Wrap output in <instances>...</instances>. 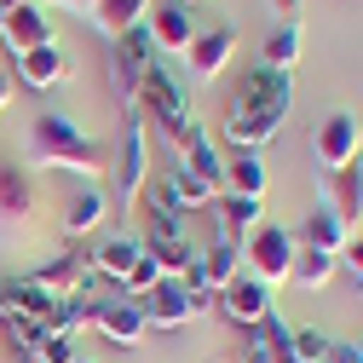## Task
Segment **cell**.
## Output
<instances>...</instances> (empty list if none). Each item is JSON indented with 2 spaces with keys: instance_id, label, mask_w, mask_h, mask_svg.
I'll return each instance as SVG.
<instances>
[{
  "instance_id": "obj_18",
  "label": "cell",
  "mask_w": 363,
  "mask_h": 363,
  "mask_svg": "<svg viewBox=\"0 0 363 363\" xmlns=\"http://www.w3.org/2000/svg\"><path fill=\"white\" fill-rule=\"evenodd\" d=\"M213 225H219V237L213 242H248L259 225H265V196H219L213 202Z\"/></svg>"
},
{
  "instance_id": "obj_37",
  "label": "cell",
  "mask_w": 363,
  "mask_h": 363,
  "mask_svg": "<svg viewBox=\"0 0 363 363\" xmlns=\"http://www.w3.org/2000/svg\"><path fill=\"white\" fill-rule=\"evenodd\" d=\"M6 104H12V75H0V116H6Z\"/></svg>"
},
{
  "instance_id": "obj_13",
  "label": "cell",
  "mask_w": 363,
  "mask_h": 363,
  "mask_svg": "<svg viewBox=\"0 0 363 363\" xmlns=\"http://www.w3.org/2000/svg\"><path fill=\"white\" fill-rule=\"evenodd\" d=\"M93 335H104L110 346L133 352V346H139V340L150 335V323H145V306H139V300H127V294H110V300H99Z\"/></svg>"
},
{
  "instance_id": "obj_16",
  "label": "cell",
  "mask_w": 363,
  "mask_h": 363,
  "mask_svg": "<svg viewBox=\"0 0 363 363\" xmlns=\"http://www.w3.org/2000/svg\"><path fill=\"white\" fill-rule=\"evenodd\" d=\"M12 64H18V81L29 86V93H52V86H64L75 75V58L58 47V40H47V47H35V52H23Z\"/></svg>"
},
{
  "instance_id": "obj_7",
  "label": "cell",
  "mask_w": 363,
  "mask_h": 363,
  "mask_svg": "<svg viewBox=\"0 0 363 363\" xmlns=\"http://www.w3.org/2000/svg\"><path fill=\"white\" fill-rule=\"evenodd\" d=\"M139 306H145V323H150V329H167V335H173V329H185V323H196L202 311H213V300L191 294L185 277H162Z\"/></svg>"
},
{
  "instance_id": "obj_30",
  "label": "cell",
  "mask_w": 363,
  "mask_h": 363,
  "mask_svg": "<svg viewBox=\"0 0 363 363\" xmlns=\"http://www.w3.org/2000/svg\"><path fill=\"white\" fill-rule=\"evenodd\" d=\"M23 357H40V363H69V357H75V340H69V335H58V329H40V335H35V346H29Z\"/></svg>"
},
{
  "instance_id": "obj_40",
  "label": "cell",
  "mask_w": 363,
  "mask_h": 363,
  "mask_svg": "<svg viewBox=\"0 0 363 363\" xmlns=\"http://www.w3.org/2000/svg\"><path fill=\"white\" fill-rule=\"evenodd\" d=\"M352 346H357V357H363V335H357V340H352Z\"/></svg>"
},
{
  "instance_id": "obj_38",
  "label": "cell",
  "mask_w": 363,
  "mask_h": 363,
  "mask_svg": "<svg viewBox=\"0 0 363 363\" xmlns=\"http://www.w3.org/2000/svg\"><path fill=\"white\" fill-rule=\"evenodd\" d=\"M6 6H23V0H0V12H6Z\"/></svg>"
},
{
  "instance_id": "obj_31",
  "label": "cell",
  "mask_w": 363,
  "mask_h": 363,
  "mask_svg": "<svg viewBox=\"0 0 363 363\" xmlns=\"http://www.w3.org/2000/svg\"><path fill=\"white\" fill-rule=\"evenodd\" d=\"M329 346H335V340H329L323 329H294L289 357H294V363H323V357H329Z\"/></svg>"
},
{
  "instance_id": "obj_14",
  "label": "cell",
  "mask_w": 363,
  "mask_h": 363,
  "mask_svg": "<svg viewBox=\"0 0 363 363\" xmlns=\"http://www.w3.org/2000/svg\"><path fill=\"white\" fill-rule=\"evenodd\" d=\"M116 213V196H110V185H75L69 196H64V237L69 242H81V237H93L99 225Z\"/></svg>"
},
{
  "instance_id": "obj_36",
  "label": "cell",
  "mask_w": 363,
  "mask_h": 363,
  "mask_svg": "<svg viewBox=\"0 0 363 363\" xmlns=\"http://www.w3.org/2000/svg\"><path fill=\"white\" fill-rule=\"evenodd\" d=\"M58 6H69V12H86V18H93V12H99V0H58Z\"/></svg>"
},
{
  "instance_id": "obj_22",
  "label": "cell",
  "mask_w": 363,
  "mask_h": 363,
  "mask_svg": "<svg viewBox=\"0 0 363 363\" xmlns=\"http://www.w3.org/2000/svg\"><path fill=\"white\" fill-rule=\"evenodd\" d=\"M219 196H265V162H259V150H231V156H225Z\"/></svg>"
},
{
  "instance_id": "obj_33",
  "label": "cell",
  "mask_w": 363,
  "mask_h": 363,
  "mask_svg": "<svg viewBox=\"0 0 363 363\" xmlns=\"http://www.w3.org/2000/svg\"><path fill=\"white\" fill-rule=\"evenodd\" d=\"M340 265L352 271V283L363 289V231H352V237H346V248H340Z\"/></svg>"
},
{
  "instance_id": "obj_24",
  "label": "cell",
  "mask_w": 363,
  "mask_h": 363,
  "mask_svg": "<svg viewBox=\"0 0 363 363\" xmlns=\"http://www.w3.org/2000/svg\"><path fill=\"white\" fill-rule=\"evenodd\" d=\"M300 52H306V29H300V23H277V29L265 35V47H259V64H265V69H283V75H294Z\"/></svg>"
},
{
  "instance_id": "obj_21",
  "label": "cell",
  "mask_w": 363,
  "mask_h": 363,
  "mask_svg": "<svg viewBox=\"0 0 363 363\" xmlns=\"http://www.w3.org/2000/svg\"><path fill=\"white\" fill-rule=\"evenodd\" d=\"M294 237H300V248H323V254H335V259H340V248H346V237H352V225H346L329 202H317Z\"/></svg>"
},
{
  "instance_id": "obj_9",
  "label": "cell",
  "mask_w": 363,
  "mask_h": 363,
  "mask_svg": "<svg viewBox=\"0 0 363 363\" xmlns=\"http://www.w3.org/2000/svg\"><path fill=\"white\" fill-rule=\"evenodd\" d=\"M311 156H317V167H329V173L352 167V162L363 156V127H357V116L329 110L323 121H317V133H311Z\"/></svg>"
},
{
  "instance_id": "obj_42",
  "label": "cell",
  "mask_w": 363,
  "mask_h": 363,
  "mask_svg": "<svg viewBox=\"0 0 363 363\" xmlns=\"http://www.w3.org/2000/svg\"><path fill=\"white\" fill-rule=\"evenodd\" d=\"M179 6H196V0H179Z\"/></svg>"
},
{
  "instance_id": "obj_32",
  "label": "cell",
  "mask_w": 363,
  "mask_h": 363,
  "mask_svg": "<svg viewBox=\"0 0 363 363\" xmlns=\"http://www.w3.org/2000/svg\"><path fill=\"white\" fill-rule=\"evenodd\" d=\"M156 283H162V265H156V259L145 254L139 265H133V271H127V283H121V294H127V300H145V294H150Z\"/></svg>"
},
{
  "instance_id": "obj_23",
  "label": "cell",
  "mask_w": 363,
  "mask_h": 363,
  "mask_svg": "<svg viewBox=\"0 0 363 363\" xmlns=\"http://www.w3.org/2000/svg\"><path fill=\"white\" fill-rule=\"evenodd\" d=\"M145 259V242L139 237H104L93 248V271H99V283H127V271Z\"/></svg>"
},
{
  "instance_id": "obj_11",
  "label": "cell",
  "mask_w": 363,
  "mask_h": 363,
  "mask_svg": "<svg viewBox=\"0 0 363 363\" xmlns=\"http://www.w3.org/2000/svg\"><path fill=\"white\" fill-rule=\"evenodd\" d=\"M47 40H58V35H52V18H47L40 0H23V6H6V12H0V52L23 58V52H35V47H47Z\"/></svg>"
},
{
  "instance_id": "obj_35",
  "label": "cell",
  "mask_w": 363,
  "mask_h": 363,
  "mask_svg": "<svg viewBox=\"0 0 363 363\" xmlns=\"http://www.w3.org/2000/svg\"><path fill=\"white\" fill-rule=\"evenodd\" d=\"M323 363H363V357H357V346H329Z\"/></svg>"
},
{
  "instance_id": "obj_25",
  "label": "cell",
  "mask_w": 363,
  "mask_h": 363,
  "mask_svg": "<svg viewBox=\"0 0 363 363\" xmlns=\"http://www.w3.org/2000/svg\"><path fill=\"white\" fill-rule=\"evenodd\" d=\"M145 18H150V0H99V12H93V23H99L104 40H121L127 29H139Z\"/></svg>"
},
{
  "instance_id": "obj_17",
  "label": "cell",
  "mask_w": 363,
  "mask_h": 363,
  "mask_svg": "<svg viewBox=\"0 0 363 363\" xmlns=\"http://www.w3.org/2000/svg\"><path fill=\"white\" fill-rule=\"evenodd\" d=\"M145 29L156 40V52H191V40H196V18H191V6H179V0H150Z\"/></svg>"
},
{
  "instance_id": "obj_41",
  "label": "cell",
  "mask_w": 363,
  "mask_h": 363,
  "mask_svg": "<svg viewBox=\"0 0 363 363\" xmlns=\"http://www.w3.org/2000/svg\"><path fill=\"white\" fill-rule=\"evenodd\" d=\"M18 363H40V357H18Z\"/></svg>"
},
{
  "instance_id": "obj_2",
  "label": "cell",
  "mask_w": 363,
  "mask_h": 363,
  "mask_svg": "<svg viewBox=\"0 0 363 363\" xmlns=\"http://www.w3.org/2000/svg\"><path fill=\"white\" fill-rule=\"evenodd\" d=\"M145 185H150V139H145V116H127L121 145L110 156V196L121 213L145 208Z\"/></svg>"
},
{
  "instance_id": "obj_39",
  "label": "cell",
  "mask_w": 363,
  "mask_h": 363,
  "mask_svg": "<svg viewBox=\"0 0 363 363\" xmlns=\"http://www.w3.org/2000/svg\"><path fill=\"white\" fill-rule=\"evenodd\" d=\"M69 363H93V357H81V352H75V357H69Z\"/></svg>"
},
{
  "instance_id": "obj_20",
  "label": "cell",
  "mask_w": 363,
  "mask_h": 363,
  "mask_svg": "<svg viewBox=\"0 0 363 363\" xmlns=\"http://www.w3.org/2000/svg\"><path fill=\"white\" fill-rule=\"evenodd\" d=\"M35 202H40V191H35V173L23 167V162H0V219H29L35 213Z\"/></svg>"
},
{
  "instance_id": "obj_12",
  "label": "cell",
  "mask_w": 363,
  "mask_h": 363,
  "mask_svg": "<svg viewBox=\"0 0 363 363\" xmlns=\"http://www.w3.org/2000/svg\"><path fill=\"white\" fill-rule=\"evenodd\" d=\"M231 58H237V29H231V23H213V29H196V40H191V52H185V64H191V81H196V86L219 81L225 69H231Z\"/></svg>"
},
{
  "instance_id": "obj_5",
  "label": "cell",
  "mask_w": 363,
  "mask_h": 363,
  "mask_svg": "<svg viewBox=\"0 0 363 363\" xmlns=\"http://www.w3.org/2000/svg\"><path fill=\"white\" fill-rule=\"evenodd\" d=\"M294 254H300V237L289 231V225H259V231L242 242V271L248 277H259V283H283V277H294Z\"/></svg>"
},
{
  "instance_id": "obj_10",
  "label": "cell",
  "mask_w": 363,
  "mask_h": 363,
  "mask_svg": "<svg viewBox=\"0 0 363 363\" xmlns=\"http://www.w3.org/2000/svg\"><path fill=\"white\" fill-rule=\"evenodd\" d=\"M231 104H237V110H265V116H283V121H289V110H294V75L254 64V69L242 75V86L231 93Z\"/></svg>"
},
{
  "instance_id": "obj_8",
  "label": "cell",
  "mask_w": 363,
  "mask_h": 363,
  "mask_svg": "<svg viewBox=\"0 0 363 363\" xmlns=\"http://www.w3.org/2000/svg\"><path fill=\"white\" fill-rule=\"evenodd\" d=\"M150 64H162V52H156V40H150L145 23L127 29L116 47H110V75H116V99L121 104H139V81H145Z\"/></svg>"
},
{
  "instance_id": "obj_27",
  "label": "cell",
  "mask_w": 363,
  "mask_h": 363,
  "mask_svg": "<svg viewBox=\"0 0 363 363\" xmlns=\"http://www.w3.org/2000/svg\"><path fill=\"white\" fill-rule=\"evenodd\" d=\"M167 191L185 202V213H196V208H213L219 202V185H208L202 173H191V167H173L167 173Z\"/></svg>"
},
{
  "instance_id": "obj_28",
  "label": "cell",
  "mask_w": 363,
  "mask_h": 363,
  "mask_svg": "<svg viewBox=\"0 0 363 363\" xmlns=\"http://www.w3.org/2000/svg\"><path fill=\"white\" fill-rule=\"evenodd\" d=\"M335 271H340V259L323 254V248H300V254H294V283H300V289H329Z\"/></svg>"
},
{
  "instance_id": "obj_3",
  "label": "cell",
  "mask_w": 363,
  "mask_h": 363,
  "mask_svg": "<svg viewBox=\"0 0 363 363\" xmlns=\"http://www.w3.org/2000/svg\"><path fill=\"white\" fill-rule=\"evenodd\" d=\"M139 116H145V121H156L173 145H179V139H185V133L196 127L185 81H179L173 69H162V64H150V69H145V81H139Z\"/></svg>"
},
{
  "instance_id": "obj_15",
  "label": "cell",
  "mask_w": 363,
  "mask_h": 363,
  "mask_svg": "<svg viewBox=\"0 0 363 363\" xmlns=\"http://www.w3.org/2000/svg\"><path fill=\"white\" fill-rule=\"evenodd\" d=\"M213 306L231 317L237 329H259L265 317H271V283H259V277H248V271H242L237 283H225V289L213 294Z\"/></svg>"
},
{
  "instance_id": "obj_6",
  "label": "cell",
  "mask_w": 363,
  "mask_h": 363,
  "mask_svg": "<svg viewBox=\"0 0 363 363\" xmlns=\"http://www.w3.org/2000/svg\"><path fill=\"white\" fill-rule=\"evenodd\" d=\"M58 294H47L29 271L23 277H0V329H52Z\"/></svg>"
},
{
  "instance_id": "obj_34",
  "label": "cell",
  "mask_w": 363,
  "mask_h": 363,
  "mask_svg": "<svg viewBox=\"0 0 363 363\" xmlns=\"http://www.w3.org/2000/svg\"><path fill=\"white\" fill-rule=\"evenodd\" d=\"M271 12H277V23H300L306 0H271Z\"/></svg>"
},
{
  "instance_id": "obj_19",
  "label": "cell",
  "mask_w": 363,
  "mask_h": 363,
  "mask_svg": "<svg viewBox=\"0 0 363 363\" xmlns=\"http://www.w3.org/2000/svg\"><path fill=\"white\" fill-rule=\"evenodd\" d=\"M277 133H283V116L225 104V145H231V150H265L271 139H277Z\"/></svg>"
},
{
  "instance_id": "obj_26",
  "label": "cell",
  "mask_w": 363,
  "mask_h": 363,
  "mask_svg": "<svg viewBox=\"0 0 363 363\" xmlns=\"http://www.w3.org/2000/svg\"><path fill=\"white\" fill-rule=\"evenodd\" d=\"M329 208L352 225V231H363V156L335 173V202H329Z\"/></svg>"
},
{
  "instance_id": "obj_4",
  "label": "cell",
  "mask_w": 363,
  "mask_h": 363,
  "mask_svg": "<svg viewBox=\"0 0 363 363\" xmlns=\"http://www.w3.org/2000/svg\"><path fill=\"white\" fill-rule=\"evenodd\" d=\"M29 277L47 289V294H58V300H99V271H93V248H58L52 259H40Z\"/></svg>"
},
{
  "instance_id": "obj_29",
  "label": "cell",
  "mask_w": 363,
  "mask_h": 363,
  "mask_svg": "<svg viewBox=\"0 0 363 363\" xmlns=\"http://www.w3.org/2000/svg\"><path fill=\"white\" fill-rule=\"evenodd\" d=\"M145 254L162 265V277H185V271H191V259L202 254L191 237H173V242H145Z\"/></svg>"
},
{
  "instance_id": "obj_1",
  "label": "cell",
  "mask_w": 363,
  "mask_h": 363,
  "mask_svg": "<svg viewBox=\"0 0 363 363\" xmlns=\"http://www.w3.org/2000/svg\"><path fill=\"white\" fill-rule=\"evenodd\" d=\"M29 162L75 173L81 185H110V150L75 116H64V110H40L35 116V127H29Z\"/></svg>"
}]
</instances>
